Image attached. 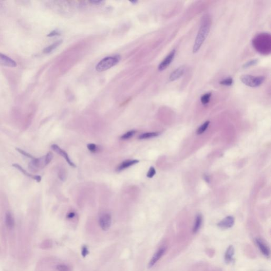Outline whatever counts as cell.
<instances>
[{
	"mask_svg": "<svg viewBox=\"0 0 271 271\" xmlns=\"http://www.w3.org/2000/svg\"><path fill=\"white\" fill-rule=\"evenodd\" d=\"M211 27V20L208 17H204L201 22L200 28L199 30L198 33L196 35V39L194 42L193 47V52L196 53L200 50L201 47L204 43L208 35Z\"/></svg>",
	"mask_w": 271,
	"mask_h": 271,
	"instance_id": "cell-1",
	"label": "cell"
},
{
	"mask_svg": "<svg viewBox=\"0 0 271 271\" xmlns=\"http://www.w3.org/2000/svg\"><path fill=\"white\" fill-rule=\"evenodd\" d=\"M235 223V219L232 216L226 217L222 221L218 223V226L221 229H228L232 228Z\"/></svg>",
	"mask_w": 271,
	"mask_h": 271,
	"instance_id": "cell-11",
	"label": "cell"
},
{
	"mask_svg": "<svg viewBox=\"0 0 271 271\" xmlns=\"http://www.w3.org/2000/svg\"><path fill=\"white\" fill-rule=\"evenodd\" d=\"M202 223V216L200 214H199L196 217L193 227V233L196 234L200 229Z\"/></svg>",
	"mask_w": 271,
	"mask_h": 271,
	"instance_id": "cell-16",
	"label": "cell"
},
{
	"mask_svg": "<svg viewBox=\"0 0 271 271\" xmlns=\"http://www.w3.org/2000/svg\"><path fill=\"white\" fill-rule=\"evenodd\" d=\"M234 254H235V248L232 245H230L228 247L225 254V261L227 263L232 262L233 260Z\"/></svg>",
	"mask_w": 271,
	"mask_h": 271,
	"instance_id": "cell-15",
	"label": "cell"
},
{
	"mask_svg": "<svg viewBox=\"0 0 271 271\" xmlns=\"http://www.w3.org/2000/svg\"><path fill=\"white\" fill-rule=\"evenodd\" d=\"M75 216V213L73 212H71L69 213V214L67 215L66 217H67L68 219H72V218H73Z\"/></svg>",
	"mask_w": 271,
	"mask_h": 271,
	"instance_id": "cell-31",
	"label": "cell"
},
{
	"mask_svg": "<svg viewBox=\"0 0 271 271\" xmlns=\"http://www.w3.org/2000/svg\"><path fill=\"white\" fill-rule=\"evenodd\" d=\"M88 149L92 152H96L99 150V147L94 144H89L87 145Z\"/></svg>",
	"mask_w": 271,
	"mask_h": 271,
	"instance_id": "cell-24",
	"label": "cell"
},
{
	"mask_svg": "<svg viewBox=\"0 0 271 271\" xmlns=\"http://www.w3.org/2000/svg\"><path fill=\"white\" fill-rule=\"evenodd\" d=\"M91 2L94 3V4H99V3H100L102 2V1H91Z\"/></svg>",
	"mask_w": 271,
	"mask_h": 271,
	"instance_id": "cell-33",
	"label": "cell"
},
{
	"mask_svg": "<svg viewBox=\"0 0 271 271\" xmlns=\"http://www.w3.org/2000/svg\"><path fill=\"white\" fill-rule=\"evenodd\" d=\"M243 83L251 88H257L261 85L265 80L264 76H254L250 75H243L240 77Z\"/></svg>",
	"mask_w": 271,
	"mask_h": 271,
	"instance_id": "cell-3",
	"label": "cell"
},
{
	"mask_svg": "<svg viewBox=\"0 0 271 271\" xmlns=\"http://www.w3.org/2000/svg\"><path fill=\"white\" fill-rule=\"evenodd\" d=\"M51 148L52 150L54 151L55 152H56L58 154L61 155L62 156H63L65 160L67 161V163H69V165L72 166V167H76V165H75L74 163H73L72 161H71L70 159L69 158V155L67 154V152H65L64 150H63L62 149H61L58 145H52L51 146Z\"/></svg>",
	"mask_w": 271,
	"mask_h": 271,
	"instance_id": "cell-8",
	"label": "cell"
},
{
	"mask_svg": "<svg viewBox=\"0 0 271 271\" xmlns=\"http://www.w3.org/2000/svg\"><path fill=\"white\" fill-rule=\"evenodd\" d=\"M255 242L262 254L266 257H269L270 256V249L265 242H264L261 238H256Z\"/></svg>",
	"mask_w": 271,
	"mask_h": 271,
	"instance_id": "cell-7",
	"label": "cell"
},
{
	"mask_svg": "<svg viewBox=\"0 0 271 271\" xmlns=\"http://www.w3.org/2000/svg\"><path fill=\"white\" fill-rule=\"evenodd\" d=\"M89 251L88 249V247L85 245H84L82 247L81 254L82 256L83 257H85L89 254Z\"/></svg>",
	"mask_w": 271,
	"mask_h": 271,
	"instance_id": "cell-28",
	"label": "cell"
},
{
	"mask_svg": "<svg viewBox=\"0 0 271 271\" xmlns=\"http://www.w3.org/2000/svg\"><path fill=\"white\" fill-rule=\"evenodd\" d=\"M99 225L103 231H107L109 229L111 225L112 219L110 213H105L101 215L99 220Z\"/></svg>",
	"mask_w": 271,
	"mask_h": 271,
	"instance_id": "cell-4",
	"label": "cell"
},
{
	"mask_svg": "<svg viewBox=\"0 0 271 271\" xmlns=\"http://www.w3.org/2000/svg\"><path fill=\"white\" fill-rule=\"evenodd\" d=\"M59 177L62 181H65V179H66V176L64 170L61 169V171H59Z\"/></svg>",
	"mask_w": 271,
	"mask_h": 271,
	"instance_id": "cell-29",
	"label": "cell"
},
{
	"mask_svg": "<svg viewBox=\"0 0 271 271\" xmlns=\"http://www.w3.org/2000/svg\"><path fill=\"white\" fill-rule=\"evenodd\" d=\"M0 65L6 67H15L17 63L13 59L5 55L0 53Z\"/></svg>",
	"mask_w": 271,
	"mask_h": 271,
	"instance_id": "cell-9",
	"label": "cell"
},
{
	"mask_svg": "<svg viewBox=\"0 0 271 271\" xmlns=\"http://www.w3.org/2000/svg\"><path fill=\"white\" fill-rule=\"evenodd\" d=\"M211 96V93H207L203 95L201 97V102L204 105L208 104L210 100Z\"/></svg>",
	"mask_w": 271,
	"mask_h": 271,
	"instance_id": "cell-19",
	"label": "cell"
},
{
	"mask_svg": "<svg viewBox=\"0 0 271 271\" xmlns=\"http://www.w3.org/2000/svg\"><path fill=\"white\" fill-rule=\"evenodd\" d=\"M156 174V170L154 169V167H150V169L148 171V173L147 174V176L149 178H152Z\"/></svg>",
	"mask_w": 271,
	"mask_h": 271,
	"instance_id": "cell-27",
	"label": "cell"
},
{
	"mask_svg": "<svg viewBox=\"0 0 271 271\" xmlns=\"http://www.w3.org/2000/svg\"><path fill=\"white\" fill-rule=\"evenodd\" d=\"M5 223L6 227L8 228V229H12L15 227V219H14L12 213L10 211H8L5 213Z\"/></svg>",
	"mask_w": 271,
	"mask_h": 271,
	"instance_id": "cell-14",
	"label": "cell"
},
{
	"mask_svg": "<svg viewBox=\"0 0 271 271\" xmlns=\"http://www.w3.org/2000/svg\"><path fill=\"white\" fill-rule=\"evenodd\" d=\"M159 135V132H146V133H144L142 134L138 137V138L139 139H149L151 138L155 137L158 136Z\"/></svg>",
	"mask_w": 271,
	"mask_h": 271,
	"instance_id": "cell-17",
	"label": "cell"
},
{
	"mask_svg": "<svg viewBox=\"0 0 271 271\" xmlns=\"http://www.w3.org/2000/svg\"><path fill=\"white\" fill-rule=\"evenodd\" d=\"M53 158V155L51 152H49L45 156V164L46 165H48L49 163H50V162L52 160Z\"/></svg>",
	"mask_w": 271,
	"mask_h": 271,
	"instance_id": "cell-25",
	"label": "cell"
},
{
	"mask_svg": "<svg viewBox=\"0 0 271 271\" xmlns=\"http://www.w3.org/2000/svg\"><path fill=\"white\" fill-rule=\"evenodd\" d=\"M175 54H176V50L174 49L169 53V54L167 55V57L159 65V71H164L171 64V63L172 62V61L174 59Z\"/></svg>",
	"mask_w": 271,
	"mask_h": 271,
	"instance_id": "cell-6",
	"label": "cell"
},
{
	"mask_svg": "<svg viewBox=\"0 0 271 271\" xmlns=\"http://www.w3.org/2000/svg\"><path fill=\"white\" fill-rule=\"evenodd\" d=\"M139 162V161L137 159H128L126 161H123V162H122L119 165V166L117 167L116 171L117 172H121L125 169H127L128 167L132 166V165H135Z\"/></svg>",
	"mask_w": 271,
	"mask_h": 271,
	"instance_id": "cell-13",
	"label": "cell"
},
{
	"mask_svg": "<svg viewBox=\"0 0 271 271\" xmlns=\"http://www.w3.org/2000/svg\"><path fill=\"white\" fill-rule=\"evenodd\" d=\"M210 123V121H207L204 122L202 125L197 130V133L198 134H202L206 130L207 128L208 127Z\"/></svg>",
	"mask_w": 271,
	"mask_h": 271,
	"instance_id": "cell-21",
	"label": "cell"
},
{
	"mask_svg": "<svg viewBox=\"0 0 271 271\" xmlns=\"http://www.w3.org/2000/svg\"><path fill=\"white\" fill-rule=\"evenodd\" d=\"M62 41H59V42H55L54 44H52V45L48 46V47H47V48H45V49H44V53L48 54V53L52 52V50H54L55 49H56L58 46L60 45V44L62 43Z\"/></svg>",
	"mask_w": 271,
	"mask_h": 271,
	"instance_id": "cell-18",
	"label": "cell"
},
{
	"mask_svg": "<svg viewBox=\"0 0 271 271\" xmlns=\"http://www.w3.org/2000/svg\"><path fill=\"white\" fill-rule=\"evenodd\" d=\"M221 85L225 86H231L233 84V79L231 77H228L219 82Z\"/></svg>",
	"mask_w": 271,
	"mask_h": 271,
	"instance_id": "cell-22",
	"label": "cell"
},
{
	"mask_svg": "<svg viewBox=\"0 0 271 271\" xmlns=\"http://www.w3.org/2000/svg\"><path fill=\"white\" fill-rule=\"evenodd\" d=\"M59 33L58 32H57L56 31H54V32H51L50 34H49L48 35V36L49 37H52V36H54V35H59Z\"/></svg>",
	"mask_w": 271,
	"mask_h": 271,
	"instance_id": "cell-32",
	"label": "cell"
},
{
	"mask_svg": "<svg viewBox=\"0 0 271 271\" xmlns=\"http://www.w3.org/2000/svg\"><path fill=\"white\" fill-rule=\"evenodd\" d=\"M166 250V248L163 246L161 248H159L158 250H157L156 252L153 255L152 257L150 259V261L149 262L148 264V269H151L154 266L157 262L162 257L163 255L165 254V252Z\"/></svg>",
	"mask_w": 271,
	"mask_h": 271,
	"instance_id": "cell-5",
	"label": "cell"
},
{
	"mask_svg": "<svg viewBox=\"0 0 271 271\" xmlns=\"http://www.w3.org/2000/svg\"><path fill=\"white\" fill-rule=\"evenodd\" d=\"M136 133V131L135 130H131V131L126 132L125 134H123V135L120 137V139L122 140L129 139L132 137H133L135 135Z\"/></svg>",
	"mask_w": 271,
	"mask_h": 271,
	"instance_id": "cell-20",
	"label": "cell"
},
{
	"mask_svg": "<svg viewBox=\"0 0 271 271\" xmlns=\"http://www.w3.org/2000/svg\"><path fill=\"white\" fill-rule=\"evenodd\" d=\"M186 67L185 66H181L176 69L175 71H173L169 76V81H175L176 79H179L186 72Z\"/></svg>",
	"mask_w": 271,
	"mask_h": 271,
	"instance_id": "cell-10",
	"label": "cell"
},
{
	"mask_svg": "<svg viewBox=\"0 0 271 271\" xmlns=\"http://www.w3.org/2000/svg\"><path fill=\"white\" fill-rule=\"evenodd\" d=\"M257 62H258L257 59H253L252 61H250L248 63L245 64L244 66H243V67H244V68H247V67L253 66V65H255Z\"/></svg>",
	"mask_w": 271,
	"mask_h": 271,
	"instance_id": "cell-30",
	"label": "cell"
},
{
	"mask_svg": "<svg viewBox=\"0 0 271 271\" xmlns=\"http://www.w3.org/2000/svg\"><path fill=\"white\" fill-rule=\"evenodd\" d=\"M56 269L58 271H69V268L65 264H59L57 266Z\"/></svg>",
	"mask_w": 271,
	"mask_h": 271,
	"instance_id": "cell-26",
	"label": "cell"
},
{
	"mask_svg": "<svg viewBox=\"0 0 271 271\" xmlns=\"http://www.w3.org/2000/svg\"><path fill=\"white\" fill-rule=\"evenodd\" d=\"M15 149H16L19 153H20L21 154L23 155V156L27 157L29 158V159H34L35 158V157H34L33 156H32V155L30 154L29 153L26 152L24 151V150H22V149H21L20 148H15Z\"/></svg>",
	"mask_w": 271,
	"mask_h": 271,
	"instance_id": "cell-23",
	"label": "cell"
},
{
	"mask_svg": "<svg viewBox=\"0 0 271 271\" xmlns=\"http://www.w3.org/2000/svg\"><path fill=\"white\" fill-rule=\"evenodd\" d=\"M12 166L18 169L19 171H20L21 173H23L24 175H25L27 177H30L32 179H35L37 182H40L42 180V177L39 175H35L28 173L27 171H25V169H23L22 167H21L20 165L18 164H13Z\"/></svg>",
	"mask_w": 271,
	"mask_h": 271,
	"instance_id": "cell-12",
	"label": "cell"
},
{
	"mask_svg": "<svg viewBox=\"0 0 271 271\" xmlns=\"http://www.w3.org/2000/svg\"><path fill=\"white\" fill-rule=\"evenodd\" d=\"M120 59V57L118 56H115L113 57H108L105 59H103L96 66V71L98 72H103L106 71L111 67L114 66L115 65L119 63Z\"/></svg>",
	"mask_w": 271,
	"mask_h": 271,
	"instance_id": "cell-2",
	"label": "cell"
}]
</instances>
